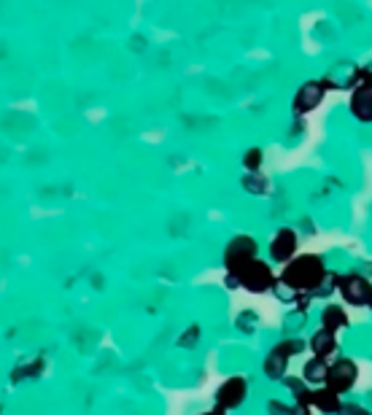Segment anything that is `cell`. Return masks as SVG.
Wrapping results in <instances>:
<instances>
[{"mask_svg": "<svg viewBox=\"0 0 372 415\" xmlns=\"http://www.w3.org/2000/svg\"><path fill=\"white\" fill-rule=\"evenodd\" d=\"M326 278V267L319 257L305 254V257H294L286 264V270L281 273V286L291 289V292H316Z\"/></svg>", "mask_w": 372, "mask_h": 415, "instance_id": "cell-1", "label": "cell"}, {"mask_svg": "<svg viewBox=\"0 0 372 415\" xmlns=\"http://www.w3.org/2000/svg\"><path fill=\"white\" fill-rule=\"evenodd\" d=\"M235 283H240V286L248 289V292L262 294V292H267V289H273L278 280H275V275H273V270H270L267 261L251 259L237 275H230V286H235Z\"/></svg>", "mask_w": 372, "mask_h": 415, "instance_id": "cell-2", "label": "cell"}, {"mask_svg": "<svg viewBox=\"0 0 372 415\" xmlns=\"http://www.w3.org/2000/svg\"><path fill=\"white\" fill-rule=\"evenodd\" d=\"M251 259H256V240L248 235H237L224 251V267L230 275H237Z\"/></svg>", "mask_w": 372, "mask_h": 415, "instance_id": "cell-3", "label": "cell"}, {"mask_svg": "<svg viewBox=\"0 0 372 415\" xmlns=\"http://www.w3.org/2000/svg\"><path fill=\"white\" fill-rule=\"evenodd\" d=\"M337 292L354 308H361V305H370L372 302V283L367 278L356 275V273L337 278Z\"/></svg>", "mask_w": 372, "mask_h": 415, "instance_id": "cell-4", "label": "cell"}, {"mask_svg": "<svg viewBox=\"0 0 372 415\" xmlns=\"http://www.w3.org/2000/svg\"><path fill=\"white\" fill-rule=\"evenodd\" d=\"M356 378H359V367L351 359H337L335 364H329L326 386L337 394H345L356 386Z\"/></svg>", "mask_w": 372, "mask_h": 415, "instance_id": "cell-5", "label": "cell"}, {"mask_svg": "<svg viewBox=\"0 0 372 415\" xmlns=\"http://www.w3.org/2000/svg\"><path fill=\"white\" fill-rule=\"evenodd\" d=\"M248 394V383L246 378H230V381L221 383V388L216 391V407L221 410H235L246 402Z\"/></svg>", "mask_w": 372, "mask_h": 415, "instance_id": "cell-6", "label": "cell"}, {"mask_svg": "<svg viewBox=\"0 0 372 415\" xmlns=\"http://www.w3.org/2000/svg\"><path fill=\"white\" fill-rule=\"evenodd\" d=\"M297 254V235L294 229H281L270 243V257L273 261H291Z\"/></svg>", "mask_w": 372, "mask_h": 415, "instance_id": "cell-7", "label": "cell"}, {"mask_svg": "<svg viewBox=\"0 0 372 415\" xmlns=\"http://www.w3.org/2000/svg\"><path fill=\"white\" fill-rule=\"evenodd\" d=\"M351 114H354L359 121H372V81L361 84L351 95Z\"/></svg>", "mask_w": 372, "mask_h": 415, "instance_id": "cell-8", "label": "cell"}, {"mask_svg": "<svg viewBox=\"0 0 372 415\" xmlns=\"http://www.w3.org/2000/svg\"><path fill=\"white\" fill-rule=\"evenodd\" d=\"M302 375H305V383H308V386H313V388L326 386V378H329V362H326L324 356H313L310 362L305 364Z\"/></svg>", "mask_w": 372, "mask_h": 415, "instance_id": "cell-9", "label": "cell"}, {"mask_svg": "<svg viewBox=\"0 0 372 415\" xmlns=\"http://www.w3.org/2000/svg\"><path fill=\"white\" fill-rule=\"evenodd\" d=\"M319 100H324V84L319 81H310V84H305V87L297 92V111H313Z\"/></svg>", "mask_w": 372, "mask_h": 415, "instance_id": "cell-10", "label": "cell"}, {"mask_svg": "<svg viewBox=\"0 0 372 415\" xmlns=\"http://www.w3.org/2000/svg\"><path fill=\"white\" fill-rule=\"evenodd\" d=\"M310 348H313V353L316 356H324V359H329L332 353L337 351V340H335V332H326V329L321 327L316 334H313V340H310Z\"/></svg>", "mask_w": 372, "mask_h": 415, "instance_id": "cell-11", "label": "cell"}, {"mask_svg": "<svg viewBox=\"0 0 372 415\" xmlns=\"http://www.w3.org/2000/svg\"><path fill=\"white\" fill-rule=\"evenodd\" d=\"M321 327L326 329V332H340L343 327H348V318H345V311L343 308H337V305H329L324 315H321Z\"/></svg>", "mask_w": 372, "mask_h": 415, "instance_id": "cell-12", "label": "cell"}, {"mask_svg": "<svg viewBox=\"0 0 372 415\" xmlns=\"http://www.w3.org/2000/svg\"><path fill=\"white\" fill-rule=\"evenodd\" d=\"M286 367H289V359L273 351V353L265 359V375L270 378V381H281V378L286 375Z\"/></svg>", "mask_w": 372, "mask_h": 415, "instance_id": "cell-13", "label": "cell"}, {"mask_svg": "<svg viewBox=\"0 0 372 415\" xmlns=\"http://www.w3.org/2000/svg\"><path fill=\"white\" fill-rule=\"evenodd\" d=\"M273 351H275V353H281V356H286V359H291L294 353H300V351H302V343H300V340H286V343L275 346Z\"/></svg>", "mask_w": 372, "mask_h": 415, "instance_id": "cell-14", "label": "cell"}, {"mask_svg": "<svg viewBox=\"0 0 372 415\" xmlns=\"http://www.w3.org/2000/svg\"><path fill=\"white\" fill-rule=\"evenodd\" d=\"M243 165H246L251 173H256V170H259V165H262V151H259V149H251V151H246V156H243Z\"/></svg>", "mask_w": 372, "mask_h": 415, "instance_id": "cell-15", "label": "cell"}, {"mask_svg": "<svg viewBox=\"0 0 372 415\" xmlns=\"http://www.w3.org/2000/svg\"><path fill=\"white\" fill-rule=\"evenodd\" d=\"M243 184H246V189L248 191H254V194H265V181H262V178H256V175H246V181H243Z\"/></svg>", "mask_w": 372, "mask_h": 415, "instance_id": "cell-16", "label": "cell"}, {"mask_svg": "<svg viewBox=\"0 0 372 415\" xmlns=\"http://www.w3.org/2000/svg\"><path fill=\"white\" fill-rule=\"evenodd\" d=\"M310 410H313L310 404H305V402H297V404H294V410H291V415H310Z\"/></svg>", "mask_w": 372, "mask_h": 415, "instance_id": "cell-17", "label": "cell"}, {"mask_svg": "<svg viewBox=\"0 0 372 415\" xmlns=\"http://www.w3.org/2000/svg\"><path fill=\"white\" fill-rule=\"evenodd\" d=\"M270 413L273 415H286V413H291V410L284 407V404H275V402H273V404H270Z\"/></svg>", "mask_w": 372, "mask_h": 415, "instance_id": "cell-18", "label": "cell"}, {"mask_svg": "<svg viewBox=\"0 0 372 415\" xmlns=\"http://www.w3.org/2000/svg\"><path fill=\"white\" fill-rule=\"evenodd\" d=\"M227 410H221V407H213V410H208V413H202V415H224Z\"/></svg>", "mask_w": 372, "mask_h": 415, "instance_id": "cell-19", "label": "cell"}, {"mask_svg": "<svg viewBox=\"0 0 372 415\" xmlns=\"http://www.w3.org/2000/svg\"><path fill=\"white\" fill-rule=\"evenodd\" d=\"M359 415H372V413H364V410H361V413H359Z\"/></svg>", "mask_w": 372, "mask_h": 415, "instance_id": "cell-20", "label": "cell"}, {"mask_svg": "<svg viewBox=\"0 0 372 415\" xmlns=\"http://www.w3.org/2000/svg\"><path fill=\"white\" fill-rule=\"evenodd\" d=\"M370 305H372V302H370Z\"/></svg>", "mask_w": 372, "mask_h": 415, "instance_id": "cell-21", "label": "cell"}]
</instances>
